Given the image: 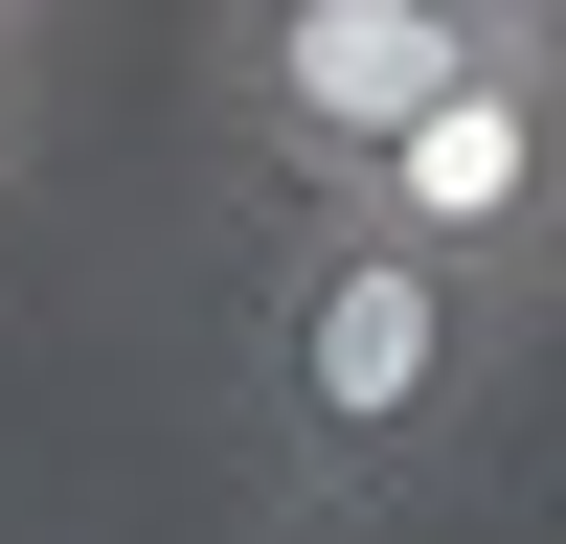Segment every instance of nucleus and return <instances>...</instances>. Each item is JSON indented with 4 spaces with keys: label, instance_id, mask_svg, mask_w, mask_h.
Wrapping results in <instances>:
<instances>
[{
    "label": "nucleus",
    "instance_id": "1",
    "mask_svg": "<svg viewBox=\"0 0 566 544\" xmlns=\"http://www.w3.org/2000/svg\"><path fill=\"white\" fill-rule=\"evenodd\" d=\"M499 272H453L431 227H386V205H295L272 227V272H250V477L295 499V522H386V499H431V453L476 431V386H499Z\"/></svg>",
    "mask_w": 566,
    "mask_h": 544
},
{
    "label": "nucleus",
    "instance_id": "4",
    "mask_svg": "<svg viewBox=\"0 0 566 544\" xmlns=\"http://www.w3.org/2000/svg\"><path fill=\"white\" fill-rule=\"evenodd\" d=\"M453 45H566V0H431Z\"/></svg>",
    "mask_w": 566,
    "mask_h": 544
},
{
    "label": "nucleus",
    "instance_id": "3",
    "mask_svg": "<svg viewBox=\"0 0 566 544\" xmlns=\"http://www.w3.org/2000/svg\"><path fill=\"white\" fill-rule=\"evenodd\" d=\"M386 227H431L453 272H499V295H544L566 272V45H476V69L408 114V159L363 181Z\"/></svg>",
    "mask_w": 566,
    "mask_h": 544
},
{
    "label": "nucleus",
    "instance_id": "2",
    "mask_svg": "<svg viewBox=\"0 0 566 544\" xmlns=\"http://www.w3.org/2000/svg\"><path fill=\"white\" fill-rule=\"evenodd\" d=\"M453 69H476V45H453L431 0H227V45H205V91H227V136H250L272 205H363Z\"/></svg>",
    "mask_w": 566,
    "mask_h": 544
},
{
    "label": "nucleus",
    "instance_id": "5",
    "mask_svg": "<svg viewBox=\"0 0 566 544\" xmlns=\"http://www.w3.org/2000/svg\"><path fill=\"white\" fill-rule=\"evenodd\" d=\"M0 45H23V0H0Z\"/></svg>",
    "mask_w": 566,
    "mask_h": 544
}]
</instances>
